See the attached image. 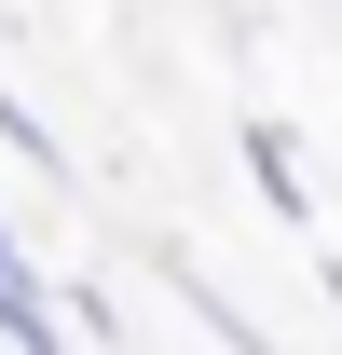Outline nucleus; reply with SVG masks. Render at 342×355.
<instances>
[{
    "label": "nucleus",
    "instance_id": "obj_1",
    "mask_svg": "<svg viewBox=\"0 0 342 355\" xmlns=\"http://www.w3.org/2000/svg\"><path fill=\"white\" fill-rule=\"evenodd\" d=\"M0 342H28V355H42V342H69V301H55V287L14 260V246H0Z\"/></svg>",
    "mask_w": 342,
    "mask_h": 355
},
{
    "label": "nucleus",
    "instance_id": "obj_2",
    "mask_svg": "<svg viewBox=\"0 0 342 355\" xmlns=\"http://www.w3.org/2000/svg\"><path fill=\"white\" fill-rule=\"evenodd\" d=\"M247 178H260V205H274V219H315V178H301L288 123H247Z\"/></svg>",
    "mask_w": 342,
    "mask_h": 355
},
{
    "label": "nucleus",
    "instance_id": "obj_3",
    "mask_svg": "<svg viewBox=\"0 0 342 355\" xmlns=\"http://www.w3.org/2000/svg\"><path fill=\"white\" fill-rule=\"evenodd\" d=\"M0 137H14L28 164H55V123H42V110H28V96H14V83H0Z\"/></svg>",
    "mask_w": 342,
    "mask_h": 355
},
{
    "label": "nucleus",
    "instance_id": "obj_4",
    "mask_svg": "<svg viewBox=\"0 0 342 355\" xmlns=\"http://www.w3.org/2000/svg\"><path fill=\"white\" fill-rule=\"evenodd\" d=\"M329 314H342V260H329Z\"/></svg>",
    "mask_w": 342,
    "mask_h": 355
},
{
    "label": "nucleus",
    "instance_id": "obj_5",
    "mask_svg": "<svg viewBox=\"0 0 342 355\" xmlns=\"http://www.w3.org/2000/svg\"><path fill=\"white\" fill-rule=\"evenodd\" d=\"M0 246H14V232H0Z\"/></svg>",
    "mask_w": 342,
    "mask_h": 355
}]
</instances>
